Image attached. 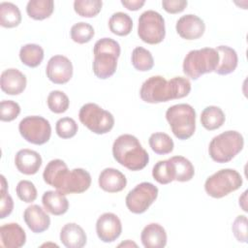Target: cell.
Listing matches in <instances>:
<instances>
[{
  "instance_id": "6da1fadb",
  "label": "cell",
  "mask_w": 248,
  "mask_h": 248,
  "mask_svg": "<svg viewBox=\"0 0 248 248\" xmlns=\"http://www.w3.org/2000/svg\"><path fill=\"white\" fill-rule=\"evenodd\" d=\"M43 178L46 184L64 195L83 193L91 185V175L87 170L80 168L70 170L66 163L60 159L47 163Z\"/></svg>"
},
{
  "instance_id": "7a4b0ae2",
  "label": "cell",
  "mask_w": 248,
  "mask_h": 248,
  "mask_svg": "<svg viewBox=\"0 0 248 248\" xmlns=\"http://www.w3.org/2000/svg\"><path fill=\"white\" fill-rule=\"evenodd\" d=\"M191 88L187 78L174 77L167 80L162 76H152L142 83L140 96L145 103L158 104L184 98L189 95Z\"/></svg>"
},
{
  "instance_id": "3957f363",
  "label": "cell",
  "mask_w": 248,
  "mask_h": 248,
  "mask_svg": "<svg viewBox=\"0 0 248 248\" xmlns=\"http://www.w3.org/2000/svg\"><path fill=\"white\" fill-rule=\"evenodd\" d=\"M112 155L118 164L133 171L144 169L149 162L147 151L140 140L130 134L121 135L114 140Z\"/></svg>"
},
{
  "instance_id": "277c9868",
  "label": "cell",
  "mask_w": 248,
  "mask_h": 248,
  "mask_svg": "<svg viewBox=\"0 0 248 248\" xmlns=\"http://www.w3.org/2000/svg\"><path fill=\"white\" fill-rule=\"evenodd\" d=\"M120 52V46L115 40L111 38L98 40L93 48L94 60L92 68L94 75L101 79L110 78L116 71Z\"/></svg>"
},
{
  "instance_id": "5b68a950",
  "label": "cell",
  "mask_w": 248,
  "mask_h": 248,
  "mask_svg": "<svg viewBox=\"0 0 248 248\" xmlns=\"http://www.w3.org/2000/svg\"><path fill=\"white\" fill-rule=\"evenodd\" d=\"M244 146L243 136L237 131H226L214 137L208 146L210 158L224 164L232 160Z\"/></svg>"
},
{
  "instance_id": "8992f818",
  "label": "cell",
  "mask_w": 248,
  "mask_h": 248,
  "mask_svg": "<svg viewBox=\"0 0 248 248\" xmlns=\"http://www.w3.org/2000/svg\"><path fill=\"white\" fill-rule=\"evenodd\" d=\"M219 63V54L215 48L203 47L189 51L183 60V73L196 80L201 76L212 73Z\"/></svg>"
},
{
  "instance_id": "52a82bcc",
  "label": "cell",
  "mask_w": 248,
  "mask_h": 248,
  "mask_svg": "<svg viewBox=\"0 0 248 248\" xmlns=\"http://www.w3.org/2000/svg\"><path fill=\"white\" fill-rule=\"evenodd\" d=\"M173 135L181 140L191 138L196 130V111L188 104H177L170 107L166 111Z\"/></svg>"
},
{
  "instance_id": "ba28073f",
  "label": "cell",
  "mask_w": 248,
  "mask_h": 248,
  "mask_svg": "<svg viewBox=\"0 0 248 248\" xmlns=\"http://www.w3.org/2000/svg\"><path fill=\"white\" fill-rule=\"evenodd\" d=\"M243 180L240 173L233 169H222L204 182L206 194L214 199H221L242 186Z\"/></svg>"
},
{
  "instance_id": "9c48e42d",
  "label": "cell",
  "mask_w": 248,
  "mask_h": 248,
  "mask_svg": "<svg viewBox=\"0 0 248 248\" xmlns=\"http://www.w3.org/2000/svg\"><path fill=\"white\" fill-rule=\"evenodd\" d=\"M78 118L88 130L97 135L107 134L114 126L113 115L95 103L83 105L79 109Z\"/></svg>"
},
{
  "instance_id": "30bf717a",
  "label": "cell",
  "mask_w": 248,
  "mask_h": 248,
  "mask_svg": "<svg viewBox=\"0 0 248 248\" xmlns=\"http://www.w3.org/2000/svg\"><path fill=\"white\" fill-rule=\"evenodd\" d=\"M138 35L146 44H160L166 36L164 17L158 12L152 10L143 12L139 17Z\"/></svg>"
},
{
  "instance_id": "8fae6325",
  "label": "cell",
  "mask_w": 248,
  "mask_h": 248,
  "mask_svg": "<svg viewBox=\"0 0 248 248\" xmlns=\"http://www.w3.org/2000/svg\"><path fill=\"white\" fill-rule=\"evenodd\" d=\"M18 131L26 141L36 145L46 143L51 136L49 121L38 115L24 117L18 124Z\"/></svg>"
},
{
  "instance_id": "7c38bea8",
  "label": "cell",
  "mask_w": 248,
  "mask_h": 248,
  "mask_svg": "<svg viewBox=\"0 0 248 248\" xmlns=\"http://www.w3.org/2000/svg\"><path fill=\"white\" fill-rule=\"evenodd\" d=\"M158 188L150 182H141L126 196V206L132 213L145 212L158 197Z\"/></svg>"
},
{
  "instance_id": "4fadbf2b",
  "label": "cell",
  "mask_w": 248,
  "mask_h": 248,
  "mask_svg": "<svg viewBox=\"0 0 248 248\" xmlns=\"http://www.w3.org/2000/svg\"><path fill=\"white\" fill-rule=\"evenodd\" d=\"M46 74L47 78L55 84L67 83L73 77V64L64 55H54L46 64Z\"/></svg>"
},
{
  "instance_id": "5bb4252c",
  "label": "cell",
  "mask_w": 248,
  "mask_h": 248,
  "mask_svg": "<svg viewBox=\"0 0 248 248\" xmlns=\"http://www.w3.org/2000/svg\"><path fill=\"white\" fill-rule=\"evenodd\" d=\"M96 232L99 239L103 242H113L122 232V224L120 219L114 213H103L96 222Z\"/></svg>"
},
{
  "instance_id": "9a60e30c",
  "label": "cell",
  "mask_w": 248,
  "mask_h": 248,
  "mask_svg": "<svg viewBox=\"0 0 248 248\" xmlns=\"http://www.w3.org/2000/svg\"><path fill=\"white\" fill-rule=\"evenodd\" d=\"M177 34L185 40H197L201 38L205 31L203 20L196 15L182 16L175 25Z\"/></svg>"
},
{
  "instance_id": "2e32d148",
  "label": "cell",
  "mask_w": 248,
  "mask_h": 248,
  "mask_svg": "<svg viewBox=\"0 0 248 248\" xmlns=\"http://www.w3.org/2000/svg\"><path fill=\"white\" fill-rule=\"evenodd\" d=\"M27 79L23 73L15 68H10L2 72L0 86L3 92L8 95H18L26 88Z\"/></svg>"
},
{
  "instance_id": "e0dca14e",
  "label": "cell",
  "mask_w": 248,
  "mask_h": 248,
  "mask_svg": "<svg viewBox=\"0 0 248 248\" xmlns=\"http://www.w3.org/2000/svg\"><path fill=\"white\" fill-rule=\"evenodd\" d=\"M43 160L41 155L32 149L23 148L16 152L15 165L17 170L26 175H32L39 171Z\"/></svg>"
},
{
  "instance_id": "ac0fdd59",
  "label": "cell",
  "mask_w": 248,
  "mask_h": 248,
  "mask_svg": "<svg viewBox=\"0 0 248 248\" xmlns=\"http://www.w3.org/2000/svg\"><path fill=\"white\" fill-rule=\"evenodd\" d=\"M23 220L27 227L35 233L46 231L50 226V217L38 204H31L23 212Z\"/></svg>"
},
{
  "instance_id": "d6986e66",
  "label": "cell",
  "mask_w": 248,
  "mask_h": 248,
  "mask_svg": "<svg viewBox=\"0 0 248 248\" xmlns=\"http://www.w3.org/2000/svg\"><path fill=\"white\" fill-rule=\"evenodd\" d=\"M26 242V233L17 223H9L0 228V244L6 248H19Z\"/></svg>"
},
{
  "instance_id": "ffe728a7",
  "label": "cell",
  "mask_w": 248,
  "mask_h": 248,
  "mask_svg": "<svg viewBox=\"0 0 248 248\" xmlns=\"http://www.w3.org/2000/svg\"><path fill=\"white\" fill-rule=\"evenodd\" d=\"M99 186L108 193H117L122 191L127 185L126 176L118 170L107 168L99 175Z\"/></svg>"
},
{
  "instance_id": "44dd1931",
  "label": "cell",
  "mask_w": 248,
  "mask_h": 248,
  "mask_svg": "<svg viewBox=\"0 0 248 248\" xmlns=\"http://www.w3.org/2000/svg\"><path fill=\"white\" fill-rule=\"evenodd\" d=\"M166 230L158 223L146 225L140 233V240L145 248H163L167 244Z\"/></svg>"
},
{
  "instance_id": "7402d4cb",
  "label": "cell",
  "mask_w": 248,
  "mask_h": 248,
  "mask_svg": "<svg viewBox=\"0 0 248 248\" xmlns=\"http://www.w3.org/2000/svg\"><path fill=\"white\" fill-rule=\"evenodd\" d=\"M60 241L67 248H81L87 242L84 230L76 223H68L60 231Z\"/></svg>"
},
{
  "instance_id": "603a6c76",
  "label": "cell",
  "mask_w": 248,
  "mask_h": 248,
  "mask_svg": "<svg viewBox=\"0 0 248 248\" xmlns=\"http://www.w3.org/2000/svg\"><path fill=\"white\" fill-rule=\"evenodd\" d=\"M44 208L50 214L60 216L69 209V202L64 194L56 191H46L42 197Z\"/></svg>"
},
{
  "instance_id": "cb8c5ba5",
  "label": "cell",
  "mask_w": 248,
  "mask_h": 248,
  "mask_svg": "<svg viewBox=\"0 0 248 248\" xmlns=\"http://www.w3.org/2000/svg\"><path fill=\"white\" fill-rule=\"evenodd\" d=\"M219 54V63L214 71L220 76H226L232 73L238 63V57L236 51L228 46H219L216 48Z\"/></svg>"
},
{
  "instance_id": "d4e9b609",
  "label": "cell",
  "mask_w": 248,
  "mask_h": 248,
  "mask_svg": "<svg viewBox=\"0 0 248 248\" xmlns=\"http://www.w3.org/2000/svg\"><path fill=\"white\" fill-rule=\"evenodd\" d=\"M225 120L224 111L216 106H208L201 113V123L208 131L219 129L225 123Z\"/></svg>"
},
{
  "instance_id": "484cf974",
  "label": "cell",
  "mask_w": 248,
  "mask_h": 248,
  "mask_svg": "<svg viewBox=\"0 0 248 248\" xmlns=\"http://www.w3.org/2000/svg\"><path fill=\"white\" fill-rule=\"evenodd\" d=\"M54 10L52 0H30L26 5L27 15L35 20H44L49 17Z\"/></svg>"
},
{
  "instance_id": "4316f807",
  "label": "cell",
  "mask_w": 248,
  "mask_h": 248,
  "mask_svg": "<svg viewBox=\"0 0 248 248\" xmlns=\"http://www.w3.org/2000/svg\"><path fill=\"white\" fill-rule=\"evenodd\" d=\"M174 172V180L179 182L190 181L195 174L193 164L183 156H173L170 158Z\"/></svg>"
},
{
  "instance_id": "83f0119b",
  "label": "cell",
  "mask_w": 248,
  "mask_h": 248,
  "mask_svg": "<svg viewBox=\"0 0 248 248\" xmlns=\"http://www.w3.org/2000/svg\"><path fill=\"white\" fill-rule=\"evenodd\" d=\"M21 22V14L18 7L11 2L0 4V24L5 28H14Z\"/></svg>"
},
{
  "instance_id": "f1b7e54d",
  "label": "cell",
  "mask_w": 248,
  "mask_h": 248,
  "mask_svg": "<svg viewBox=\"0 0 248 248\" xmlns=\"http://www.w3.org/2000/svg\"><path fill=\"white\" fill-rule=\"evenodd\" d=\"M44 55L43 47L36 44L24 45L19 50L20 61L30 68L38 67L42 63Z\"/></svg>"
},
{
  "instance_id": "f546056e",
  "label": "cell",
  "mask_w": 248,
  "mask_h": 248,
  "mask_svg": "<svg viewBox=\"0 0 248 248\" xmlns=\"http://www.w3.org/2000/svg\"><path fill=\"white\" fill-rule=\"evenodd\" d=\"M108 27L111 33L117 36H127L132 31L133 20L128 14L117 12L110 16L108 20Z\"/></svg>"
},
{
  "instance_id": "4dcf8cb0",
  "label": "cell",
  "mask_w": 248,
  "mask_h": 248,
  "mask_svg": "<svg viewBox=\"0 0 248 248\" xmlns=\"http://www.w3.org/2000/svg\"><path fill=\"white\" fill-rule=\"evenodd\" d=\"M152 151L158 155H166L173 150L174 143L172 139L166 133H153L148 140Z\"/></svg>"
},
{
  "instance_id": "1f68e13d",
  "label": "cell",
  "mask_w": 248,
  "mask_h": 248,
  "mask_svg": "<svg viewBox=\"0 0 248 248\" xmlns=\"http://www.w3.org/2000/svg\"><path fill=\"white\" fill-rule=\"evenodd\" d=\"M131 60L134 68L140 72H147L154 66V59L151 52L142 46L134 48Z\"/></svg>"
},
{
  "instance_id": "d6a6232c",
  "label": "cell",
  "mask_w": 248,
  "mask_h": 248,
  "mask_svg": "<svg viewBox=\"0 0 248 248\" xmlns=\"http://www.w3.org/2000/svg\"><path fill=\"white\" fill-rule=\"evenodd\" d=\"M152 176L158 183L163 185L172 182L174 180V172L170 159L157 162L152 169Z\"/></svg>"
},
{
  "instance_id": "836d02e7",
  "label": "cell",
  "mask_w": 248,
  "mask_h": 248,
  "mask_svg": "<svg viewBox=\"0 0 248 248\" xmlns=\"http://www.w3.org/2000/svg\"><path fill=\"white\" fill-rule=\"evenodd\" d=\"M101 0H76L74 2L75 12L82 17H94L102 10Z\"/></svg>"
},
{
  "instance_id": "e575fe53",
  "label": "cell",
  "mask_w": 248,
  "mask_h": 248,
  "mask_svg": "<svg viewBox=\"0 0 248 248\" xmlns=\"http://www.w3.org/2000/svg\"><path fill=\"white\" fill-rule=\"evenodd\" d=\"M71 39L78 44H85L92 40L95 31L92 25L86 22H78L74 24L70 31Z\"/></svg>"
},
{
  "instance_id": "d590c367",
  "label": "cell",
  "mask_w": 248,
  "mask_h": 248,
  "mask_svg": "<svg viewBox=\"0 0 248 248\" xmlns=\"http://www.w3.org/2000/svg\"><path fill=\"white\" fill-rule=\"evenodd\" d=\"M46 103L49 110L54 113H63L69 108L70 106L68 96L60 90L51 91L47 96Z\"/></svg>"
},
{
  "instance_id": "8d00e7d4",
  "label": "cell",
  "mask_w": 248,
  "mask_h": 248,
  "mask_svg": "<svg viewBox=\"0 0 248 248\" xmlns=\"http://www.w3.org/2000/svg\"><path fill=\"white\" fill-rule=\"evenodd\" d=\"M78 130L77 122L71 117H62L57 120L55 131L61 139H71L76 136Z\"/></svg>"
},
{
  "instance_id": "74e56055",
  "label": "cell",
  "mask_w": 248,
  "mask_h": 248,
  "mask_svg": "<svg viewBox=\"0 0 248 248\" xmlns=\"http://www.w3.org/2000/svg\"><path fill=\"white\" fill-rule=\"evenodd\" d=\"M1 202H0V218L5 219L14 209V201L8 193V183L5 176H1Z\"/></svg>"
},
{
  "instance_id": "f35d334b",
  "label": "cell",
  "mask_w": 248,
  "mask_h": 248,
  "mask_svg": "<svg viewBox=\"0 0 248 248\" xmlns=\"http://www.w3.org/2000/svg\"><path fill=\"white\" fill-rule=\"evenodd\" d=\"M16 193L19 200L27 203L37 199V189L34 183L29 180H20L16 187Z\"/></svg>"
},
{
  "instance_id": "ab89813d",
  "label": "cell",
  "mask_w": 248,
  "mask_h": 248,
  "mask_svg": "<svg viewBox=\"0 0 248 248\" xmlns=\"http://www.w3.org/2000/svg\"><path fill=\"white\" fill-rule=\"evenodd\" d=\"M20 113L19 105L12 100H3L0 104V119L4 122L15 120Z\"/></svg>"
},
{
  "instance_id": "60d3db41",
  "label": "cell",
  "mask_w": 248,
  "mask_h": 248,
  "mask_svg": "<svg viewBox=\"0 0 248 248\" xmlns=\"http://www.w3.org/2000/svg\"><path fill=\"white\" fill-rule=\"evenodd\" d=\"M232 231L238 242H247V217L238 215L232 225Z\"/></svg>"
},
{
  "instance_id": "b9f144b4",
  "label": "cell",
  "mask_w": 248,
  "mask_h": 248,
  "mask_svg": "<svg viewBox=\"0 0 248 248\" xmlns=\"http://www.w3.org/2000/svg\"><path fill=\"white\" fill-rule=\"evenodd\" d=\"M188 2L185 0H163V9L169 14H178L185 10Z\"/></svg>"
},
{
  "instance_id": "7bdbcfd3",
  "label": "cell",
  "mask_w": 248,
  "mask_h": 248,
  "mask_svg": "<svg viewBox=\"0 0 248 248\" xmlns=\"http://www.w3.org/2000/svg\"><path fill=\"white\" fill-rule=\"evenodd\" d=\"M121 4L130 11H138L145 4V1L144 0H121Z\"/></svg>"
},
{
  "instance_id": "ee69618b",
  "label": "cell",
  "mask_w": 248,
  "mask_h": 248,
  "mask_svg": "<svg viewBox=\"0 0 248 248\" xmlns=\"http://www.w3.org/2000/svg\"><path fill=\"white\" fill-rule=\"evenodd\" d=\"M246 195H247V191H244V193L242 194L241 197H239V205L241 206L242 210L247 212V206H246Z\"/></svg>"
},
{
  "instance_id": "f6af8a7d",
  "label": "cell",
  "mask_w": 248,
  "mask_h": 248,
  "mask_svg": "<svg viewBox=\"0 0 248 248\" xmlns=\"http://www.w3.org/2000/svg\"><path fill=\"white\" fill-rule=\"evenodd\" d=\"M119 247L120 246H124V247H126V246H135V247H137V244L135 243V242H132L131 240H126L125 242H122V243H120L119 245H118Z\"/></svg>"
}]
</instances>
